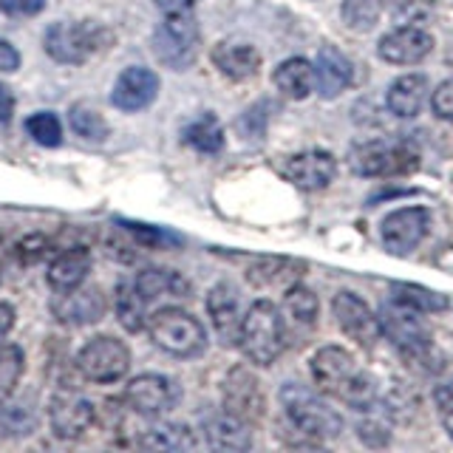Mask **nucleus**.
<instances>
[{"label": "nucleus", "instance_id": "f257e3e1", "mask_svg": "<svg viewBox=\"0 0 453 453\" xmlns=\"http://www.w3.org/2000/svg\"><path fill=\"white\" fill-rule=\"evenodd\" d=\"M309 372L323 396L340 400L354 411H372L377 405V380L343 346L318 349L309 360Z\"/></svg>", "mask_w": 453, "mask_h": 453}, {"label": "nucleus", "instance_id": "f03ea898", "mask_svg": "<svg viewBox=\"0 0 453 453\" xmlns=\"http://www.w3.org/2000/svg\"><path fill=\"white\" fill-rule=\"evenodd\" d=\"M238 346L252 365H273L287 349V320L273 301H255L241 320Z\"/></svg>", "mask_w": 453, "mask_h": 453}, {"label": "nucleus", "instance_id": "7ed1b4c3", "mask_svg": "<svg viewBox=\"0 0 453 453\" xmlns=\"http://www.w3.org/2000/svg\"><path fill=\"white\" fill-rule=\"evenodd\" d=\"M278 400L283 405V414L292 422V428L306 439L320 442V439H334L343 431V417L320 394L301 386V382H283Z\"/></svg>", "mask_w": 453, "mask_h": 453}, {"label": "nucleus", "instance_id": "20e7f679", "mask_svg": "<svg viewBox=\"0 0 453 453\" xmlns=\"http://www.w3.org/2000/svg\"><path fill=\"white\" fill-rule=\"evenodd\" d=\"M148 334L170 357L193 360L207 349V329L196 315L179 306H162L148 318Z\"/></svg>", "mask_w": 453, "mask_h": 453}, {"label": "nucleus", "instance_id": "39448f33", "mask_svg": "<svg viewBox=\"0 0 453 453\" xmlns=\"http://www.w3.org/2000/svg\"><path fill=\"white\" fill-rule=\"evenodd\" d=\"M380 332L391 340V346L403 354L411 365L434 360V332L425 323L422 311H414L403 303H386L377 311Z\"/></svg>", "mask_w": 453, "mask_h": 453}, {"label": "nucleus", "instance_id": "423d86ee", "mask_svg": "<svg viewBox=\"0 0 453 453\" xmlns=\"http://www.w3.org/2000/svg\"><path fill=\"white\" fill-rule=\"evenodd\" d=\"M198 49H202V28L193 9L165 12L159 26L153 28V54L162 65L184 71L196 63Z\"/></svg>", "mask_w": 453, "mask_h": 453}, {"label": "nucleus", "instance_id": "0eeeda50", "mask_svg": "<svg viewBox=\"0 0 453 453\" xmlns=\"http://www.w3.org/2000/svg\"><path fill=\"white\" fill-rule=\"evenodd\" d=\"M349 167L365 179L405 176L419 167V150L408 139H372L351 148Z\"/></svg>", "mask_w": 453, "mask_h": 453}, {"label": "nucleus", "instance_id": "6e6552de", "mask_svg": "<svg viewBox=\"0 0 453 453\" xmlns=\"http://www.w3.org/2000/svg\"><path fill=\"white\" fill-rule=\"evenodd\" d=\"M108 40V32L99 23L91 20H60L46 28L42 35V49L51 60L63 65H82L103 49V42Z\"/></svg>", "mask_w": 453, "mask_h": 453}, {"label": "nucleus", "instance_id": "1a4fd4ad", "mask_svg": "<svg viewBox=\"0 0 453 453\" xmlns=\"http://www.w3.org/2000/svg\"><path fill=\"white\" fill-rule=\"evenodd\" d=\"M74 365L85 380L111 386L131 372V349L113 334H96L77 351Z\"/></svg>", "mask_w": 453, "mask_h": 453}, {"label": "nucleus", "instance_id": "9d476101", "mask_svg": "<svg viewBox=\"0 0 453 453\" xmlns=\"http://www.w3.org/2000/svg\"><path fill=\"white\" fill-rule=\"evenodd\" d=\"M125 405L136 411L142 417H150V419H159L165 414H170L179 400H181V388L173 377H165V374H139L125 386L122 394Z\"/></svg>", "mask_w": 453, "mask_h": 453}, {"label": "nucleus", "instance_id": "9b49d317", "mask_svg": "<svg viewBox=\"0 0 453 453\" xmlns=\"http://www.w3.org/2000/svg\"><path fill=\"white\" fill-rule=\"evenodd\" d=\"M431 212L428 207H400L388 212L380 224L382 247L391 255H408L419 247V241L428 235Z\"/></svg>", "mask_w": 453, "mask_h": 453}, {"label": "nucleus", "instance_id": "f8f14e48", "mask_svg": "<svg viewBox=\"0 0 453 453\" xmlns=\"http://www.w3.org/2000/svg\"><path fill=\"white\" fill-rule=\"evenodd\" d=\"M96 422V408L88 396L74 391H57L49 400V425L57 439H80Z\"/></svg>", "mask_w": 453, "mask_h": 453}, {"label": "nucleus", "instance_id": "ddd939ff", "mask_svg": "<svg viewBox=\"0 0 453 453\" xmlns=\"http://www.w3.org/2000/svg\"><path fill=\"white\" fill-rule=\"evenodd\" d=\"M221 394H224V408L230 414L247 419L250 425L266 414V394L261 388V380L244 365H235L226 372L221 382Z\"/></svg>", "mask_w": 453, "mask_h": 453}, {"label": "nucleus", "instance_id": "4468645a", "mask_svg": "<svg viewBox=\"0 0 453 453\" xmlns=\"http://www.w3.org/2000/svg\"><path fill=\"white\" fill-rule=\"evenodd\" d=\"M332 311H334V320L340 326V332L363 349H372L377 343V337L382 334L377 311L368 306L360 295L337 292L332 297Z\"/></svg>", "mask_w": 453, "mask_h": 453}, {"label": "nucleus", "instance_id": "2eb2a0df", "mask_svg": "<svg viewBox=\"0 0 453 453\" xmlns=\"http://www.w3.org/2000/svg\"><path fill=\"white\" fill-rule=\"evenodd\" d=\"M434 51V37L419 26H396L377 40L380 60L391 65H417Z\"/></svg>", "mask_w": 453, "mask_h": 453}, {"label": "nucleus", "instance_id": "dca6fc26", "mask_svg": "<svg viewBox=\"0 0 453 453\" xmlns=\"http://www.w3.org/2000/svg\"><path fill=\"white\" fill-rule=\"evenodd\" d=\"M156 96H159V74L145 65H127L117 77V82H113L111 103L119 111L136 113L150 108Z\"/></svg>", "mask_w": 453, "mask_h": 453}, {"label": "nucleus", "instance_id": "f3484780", "mask_svg": "<svg viewBox=\"0 0 453 453\" xmlns=\"http://www.w3.org/2000/svg\"><path fill=\"white\" fill-rule=\"evenodd\" d=\"M51 311L54 318L63 326H91L99 323L108 311V301L103 289L96 287H77L71 292H60L51 301Z\"/></svg>", "mask_w": 453, "mask_h": 453}, {"label": "nucleus", "instance_id": "a211bd4d", "mask_svg": "<svg viewBox=\"0 0 453 453\" xmlns=\"http://www.w3.org/2000/svg\"><path fill=\"white\" fill-rule=\"evenodd\" d=\"M283 176L301 190H326L337 176V159L329 150H301L283 162Z\"/></svg>", "mask_w": 453, "mask_h": 453}, {"label": "nucleus", "instance_id": "6ab92c4d", "mask_svg": "<svg viewBox=\"0 0 453 453\" xmlns=\"http://www.w3.org/2000/svg\"><path fill=\"white\" fill-rule=\"evenodd\" d=\"M207 315L212 320V329H216L219 340H224L226 346H238V337H241V303H238V289L233 283H216L210 292H207Z\"/></svg>", "mask_w": 453, "mask_h": 453}, {"label": "nucleus", "instance_id": "aec40b11", "mask_svg": "<svg viewBox=\"0 0 453 453\" xmlns=\"http://www.w3.org/2000/svg\"><path fill=\"white\" fill-rule=\"evenodd\" d=\"M212 65H216L226 80L233 82H247L258 77L261 71V51L244 40H221L212 49Z\"/></svg>", "mask_w": 453, "mask_h": 453}, {"label": "nucleus", "instance_id": "412c9836", "mask_svg": "<svg viewBox=\"0 0 453 453\" xmlns=\"http://www.w3.org/2000/svg\"><path fill=\"white\" fill-rule=\"evenodd\" d=\"M311 65H315V91L323 99L340 96L351 85V80H354L351 60L340 49H334V46L320 49Z\"/></svg>", "mask_w": 453, "mask_h": 453}, {"label": "nucleus", "instance_id": "4be33fe9", "mask_svg": "<svg viewBox=\"0 0 453 453\" xmlns=\"http://www.w3.org/2000/svg\"><path fill=\"white\" fill-rule=\"evenodd\" d=\"M91 250L88 247H68L63 252H57L51 264H49V287L60 295V292H71L85 283V278H88L91 273Z\"/></svg>", "mask_w": 453, "mask_h": 453}, {"label": "nucleus", "instance_id": "5701e85b", "mask_svg": "<svg viewBox=\"0 0 453 453\" xmlns=\"http://www.w3.org/2000/svg\"><path fill=\"white\" fill-rule=\"evenodd\" d=\"M134 287L148 303L162 301V297H167V301H184V297H190V280L181 273H176V269H165V266L142 269L134 278Z\"/></svg>", "mask_w": 453, "mask_h": 453}, {"label": "nucleus", "instance_id": "b1692460", "mask_svg": "<svg viewBox=\"0 0 453 453\" xmlns=\"http://www.w3.org/2000/svg\"><path fill=\"white\" fill-rule=\"evenodd\" d=\"M204 439L212 450H250L252 448L250 422L230 414L226 408L204 419Z\"/></svg>", "mask_w": 453, "mask_h": 453}, {"label": "nucleus", "instance_id": "393cba45", "mask_svg": "<svg viewBox=\"0 0 453 453\" xmlns=\"http://www.w3.org/2000/svg\"><path fill=\"white\" fill-rule=\"evenodd\" d=\"M428 99V77L425 74H403L388 85L386 105L396 119H414Z\"/></svg>", "mask_w": 453, "mask_h": 453}, {"label": "nucleus", "instance_id": "a878e982", "mask_svg": "<svg viewBox=\"0 0 453 453\" xmlns=\"http://www.w3.org/2000/svg\"><path fill=\"white\" fill-rule=\"evenodd\" d=\"M306 264L292 258H258L247 269V280L255 289H280L287 292L292 283L301 280Z\"/></svg>", "mask_w": 453, "mask_h": 453}, {"label": "nucleus", "instance_id": "bb28decb", "mask_svg": "<svg viewBox=\"0 0 453 453\" xmlns=\"http://www.w3.org/2000/svg\"><path fill=\"white\" fill-rule=\"evenodd\" d=\"M273 82L283 96L306 99L315 91V65L306 57H289V60L278 63V68L273 71Z\"/></svg>", "mask_w": 453, "mask_h": 453}, {"label": "nucleus", "instance_id": "cd10ccee", "mask_svg": "<svg viewBox=\"0 0 453 453\" xmlns=\"http://www.w3.org/2000/svg\"><path fill=\"white\" fill-rule=\"evenodd\" d=\"M280 315H283V320H287V326H295V329H301V332L315 329L318 315H320L318 295L311 292L309 287H303L301 280L292 283V287L283 292Z\"/></svg>", "mask_w": 453, "mask_h": 453}, {"label": "nucleus", "instance_id": "c85d7f7f", "mask_svg": "<svg viewBox=\"0 0 453 453\" xmlns=\"http://www.w3.org/2000/svg\"><path fill=\"white\" fill-rule=\"evenodd\" d=\"M148 301L136 292L134 280H117L113 287V311L127 332H142L148 326Z\"/></svg>", "mask_w": 453, "mask_h": 453}, {"label": "nucleus", "instance_id": "c756f323", "mask_svg": "<svg viewBox=\"0 0 453 453\" xmlns=\"http://www.w3.org/2000/svg\"><path fill=\"white\" fill-rule=\"evenodd\" d=\"M139 445L150 450H190L196 448V434L179 422H156L142 431Z\"/></svg>", "mask_w": 453, "mask_h": 453}, {"label": "nucleus", "instance_id": "7c9ffc66", "mask_svg": "<svg viewBox=\"0 0 453 453\" xmlns=\"http://www.w3.org/2000/svg\"><path fill=\"white\" fill-rule=\"evenodd\" d=\"M184 142L198 150V153H221L224 150V127L219 122V117L212 113H202L198 119H193L188 127H184Z\"/></svg>", "mask_w": 453, "mask_h": 453}, {"label": "nucleus", "instance_id": "2f4dec72", "mask_svg": "<svg viewBox=\"0 0 453 453\" xmlns=\"http://www.w3.org/2000/svg\"><path fill=\"white\" fill-rule=\"evenodd\" d=\"M394 301L403 303L414 311H422V315H436V311L448 309V295H439L428 287H419V283H394L391 287Z\"/></svg>", "mask_w": 453, "mask_h": 453}, {"label": "nucleus", "instance_id": "473e14b6", "mask_svg": "<svg viewBox=\"0 0 453 453\" xmlns=\"http://www.w3.org/2000/svg\"><path fill=\"white\" fill-rule=\"evenodd\" d=\"M68 122H71V127H74L77 136L88 139V142H103L111 134L105 117L88 103H80V105L71 108L68 111Z\"/></svg>", "mask_w": 453, "mask_h": 453}, {"label": "nucleus", "instance_id": "72a5a7b5", "mask_svg": "<svg viewBox=\"0 0 453 453\" xmlns=\"http://www.w3.org/2000/svg\"><path fill=\"white\" fill-rule=\"evenodd\" d=\"M380 12H382L380 0H343L340 18H343L346 28H351V32L365 35L380 23Z\"/></svg>", "mask_w": 453, "mask_h": 453}, {"label": "nucleus", "instance_id": "f704fd0d", "mask_svg": "<svg viewBox=\"0 0 453 453\" xmlns=\"http://www.w3.org/2000/svg\"><path fill=\"white\" fill-rule=\"evenodd\" d=\"M23 368H26V360H23L20 346H12V343L0 346V403L9 400L14 394V388H18V382L23 377Z\"/></svg>", "mask_w": 453, "mask_h": 453}, {"label": "nucleus", "instance_id": "c9c22d12", "mask_svg": "<svg viewBox=\"0 0 453 453\" xmlns=\"http://www.w3.org/2000/svg\"><path fill=\"white\" fill-rule=\"evenodd\" d=\"M0 425H4L6 434H18V436L32 434L37 428L35 408L26 403H14L9 396V400L0 403Z\"/></svg>", "mask_w": 453, "mask_h": 453}, {"label": "nucleus", "instance_id": "e433bc0d", "mask_svg": "<svg viewBox=\"0 0 453 453\" xmlns=\"http://www.w3.org/2000/svg\"><path fill=\"white\" fill-rule=\"evenodd\" d=\"M26 134L42 148H57L63 142V125L51 111H37L26 119Z\"/></svg>", "mask_w": 453, "mask_h": 453}, {"label": "nucleus", "instance_id": "4c0bfd02", "mask_svg": "<svg viewBox=\"0 0 453 453\" xmlns=\"http://www.w3.org/2000/svg\"><path fill=\"white\" fill-rule=\"evenodd\" d=\"M51 250H54V244L46 238V235H28V238H23L18 247H14V252H18V258H20V264H40V261H46L49 255H51Z\"/></svg>", "mask_w": 453, "mask_h": 453}, {"label": "nucleus", "instance_id": "58836bf2", "mask_svg": "<svg viewBox=\"0 0 453 453\" xmlns=\"http://www.w3.org/2000/svg\"><path fill=\"white\" fill-rule=\"evenodd\" d=\"M127 233H134L139 244L145 247H167V244H179V235L159 230V226H150V224H131L127 221Z\"/></svg>", "mask_w": 453, "mask_h": 453}, {"label": "nucleus", "instance_id": "ea45409f", "mask_svg": "<svg viewBox=\"0 0 453 453\" xmlns=\"http://www.w3.org/2000/svg\"><path fill=\"white\" fill-rule=\"evenodd\" d=\"M431 108L439 119H448L453 122V77L439 82L436 91H431Z\"/></svg>", "mask_w": 453, "mask_h": 453}, {"label": "nucleus", "instance_id": "a19ab883", "mask_svg": "<svg viewBox=\"0 0 453 453\" xmlns=\"http://www.w3.org/2000/svg\"><path fill=\"white\" fill-rule=\"evenodd\" d=\"M360 436H363V442L365 445H372V448H382V445H388V425L386 422H380V419H363L360 422Z\"/></svg>", "mask_w": 453, "mask_h": 453}, {"label": "nucleus", "instance_id": "79ce46f5", "mask_svg": "<svg viewBox=\"0 0 453 453\" xmlns=\"http://www.w3.org/2000/svg\"><path fill=\"white\" fill-rule=\"evenodd\" d=\"M0 9L12 18H35L46 9V0H0Z\"/></svg>", "mask_w": 453, "mask_h": 453}, {"label": "nucleus", "instance_id": "37998d69", "mask_svg": "<svg viewBox=\"0 0 453 453\" xmlns=\"http://www.w3.org/2000/svg\"><path fill=\"white\" fill-rule=\"evenodd\" d=\"M434 403L442 414H453V377H448L434 388Z\"/></svg>", "mask_w": 453, "mask_h": 453}, {"label": "nucleus", "instance_id": "c03bdc74", "mask_svg": "<svg viewBox=\"0 0 453 453\" xmlns=\"http://www.w3.org/2000/svg\"><path fill=\"white\" fill-rule=\"evenodd\" d=\"M20 68V51L12 46L9 40H0V71H6V74H12V71Z\"/></svg>", "mask_w": 453, "mask_h": 453}, {"label": "nucleus", "instance_id": "a18cd8bd", "mask_svg": "<svg viewBox=\"0 0 453 453\" xmlns=\"http://www.w3.org/2000/svg\"><path fill=\"white\" fill-rule=\"evenodd\" d=\"M14 117V94L9 85L0 82V125H9Z\"/></svg>", "mask_w": 453, "mask_h": 453}, {"label": "nucleus", "instance_id": "49530a36", "mask_svg": "<svg viewBox=\"0 0 453 453\" xmlns=\"http://www.w3.org/2000/svg\"><path fill=\"white\" fill-rule=\"evenodd\" d=\"M14 318H18V315H14V306L12 303H0V346H4L6 343V337L12 334V329H14Z\"/></svg>", "mask_w": 453, "mask_h": 453}, {"label": "nucleus", "instance_id": "de8ad7c7", "mask_svg": "<svg viewBox=\"0 0 453 453\" xmlns=\"http://www.w3.org/2000/svg\"><path fill=\"white\" fill-rule=\"evenodd\" d=\"M165 12H176V9H193L198 0H156Z\"/></svg>", "mask_w": 453, "mask_h": 453}, {"label": "nucleus", "instance_id": "09e8293b", "mask_svg": "<svg viewBox=\"0 0 453 453\" xmlns=\"http://www.w3.org/2000/svg\"><path fill=\"white\" fill-rule=\"evenodd\" d=\"M380 4L386 9H405V6L414 4V0H380Z\"/></svg>", "mask_w": 453, "mask_h": 453}, {"label": "nucleus", "instance_id": "8fccbe9b", "mask_svg": "<svg viewBox=\"0 0 453 453\" xmlns=\"http://www.w3.org/2000/svg\"><path fill=\"white\" fill-rule=\"evenodd\" d=\"M442 422H445V431H448L450 439H453V414H442Z\"/></svg>", "mask_w": 453, "mask_h": 453}, {"label": "nucleus", "instance_id": "3c124183", "mask_svg": "<svg viewBox=\"0 0 453 453\" xmlns=\"http://www.w3.org/2000/svg\"><path fill=\"white\" fill-rule=\"evenodd\" d=\"M4 436H6V431H4V425H0V442H4Z\"/></svg>", "mask_w": 453, "mask_h": 453}]
</instances>
